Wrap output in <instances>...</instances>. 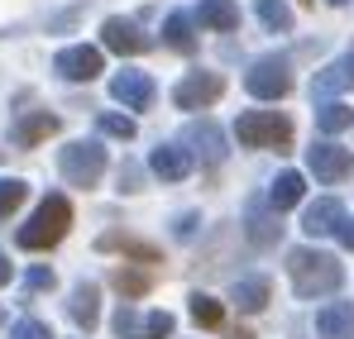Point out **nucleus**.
Segmentation results:
<instances>
[{"instance_id": "1", "label": "nucleus", "mask_w": 354, "mask_h": 339, "mask_svg": "<svg viewBox=\"0 0 354 339\" xmlns=\"http://www.w3.org/2000/svg\"><path fill=\"white\" fill-rule=\"evenodd\" d=\"M288 278H292V291L301 301H311V296H330V291H340L345 282V268L330 258V253H316V249H292L288 253Z\"/></svg>"}, {"instance_id": "2", "label": "nucleus", "mask_w": 354, "mask_h": 339, "mask_svg": "<svg viewBox=\"0 0 354 339\" xmlns=\"http://www.w3.org/2000/svg\"><path fill=\"white\" fill-rule=\"evenodd\" d=\"M72 229V206H67V196H44L39 201V211L29 215V225H19V249H53L62 234Z\"/></svg>"}, {"instance_id": "3", "label": "nucleus", "mask_w": 354, "mask_h": 339, "mask_svg": "<svg viewBox=\"0 0 354 339\" xmlns=\"http://www.w3.org/2000/svg\"><path fill=\"white\" fill-rule=\"evenodd\" d=\"M235 139L244 148H278V153H288V144H292V119L278 110H244L235 119Z\"/></svg>"}, {"instance_id": "4", "label": "nucleus", "mask_w": 354, "mask_h": 339, "mask_svg": "<svg viewBox=\"0 0 354 339\" xmlns=\"http://www.w3.org/2000/svg\"><path fill=\"white\" fill-rule=\"evenodd\" d=\"M58 168L67 177V186H96L106 177V148L91 144V139H77L58 153Z\"/></svg>"}, {"instance_id": "5", "label": "nucleus", "mask_w": 354, "mask_h": 339, "mask_svg": "<svg viewBox=\"0 0 354 339\" xmlns=\"http://www.w3.org/2000/svg\"><path fill=\"white\" fill-rule=\"evenodd\" d=\"M244 91H249L254 101H283V96L292 91V67H288V57H278V53L259 57V62L244 72Z\"/></svg>"}, {"instance_id": "6", "label": "nucleus", "mask_w": 354, "mask_h": 339, "mask_svg": "<svg viewBox=\"0 0 354 339\" xmlns=\"http://www.w3.org/2000/svg\"><path fill=\"white\" fill-rule=\"evenodd\" d=\"M225 96V77L221 72H187L182 81H177L173 101L177 110H206V106H216Z\"/></svg>"}, {"instance_id": "7", "label": "nucleus", "mask_w": 354, "mask_h": 339, "mask_svg": "<svg viewBox=\"0 0 354 339\" xmlns=\"http://www.w3.org/2000/svg\"><path fill=\"white\" fill-rule=\"evenodd\" d=\"M306 168H311L316 182H345L354 172V153L340 148L335 139H316V144L306 148Z\"/></svg>"}, {"instance_id": "8", "label": "nucleus", "mask_w": 354, "mask_h": 339, "mask_svg": "<svg viewBox=\"0 0 354 339\" xmlns=\"http://www.w3.org/2000/svg\"><path fill=\"white\" fill-rule=\"evenodd\" d=\"M182 144H187V153L201 158V163H225V134H221V124L206 119V115L182 129Z\"/></svg>"}, {"instance_id": "9", "label": "nucleus", "mask_w": 354, "mask_h": 339, "mask_svg": "<svg viewBox=\"0 0 354 339\" xmlns=\"http://www.w3.org/2000/svg\"><path fill=\"white\" fill-rule=\"evenodd\" d=\"M111 96H115L124 110H149V106H153V96H158V86H153V77H149V72L124 67V72L111 77Z\"/></svg>"}, {"instance_id": "10", "label": "nucleus", "mask_w": 354, "mask_h": 339, "mask_svg": "<svg viewBox=\"0 0 354 339\" xmlns=\"http://www.w3.org/2000/svg\"><path fill=\"white\" fill-rule=\"evenodd\" d=\"M101 39H106V48H111V53H124V57L149 53V48H153V39H149L134 19H124V14H111V19L101 24Z\"/></svg>"}, {"instance_id": "11", "label": "nucleus", "mask_w": 354, "mask_h": 339, "mask_svg": "<svg viewBox=\"0 0 354 339\" xmlns=\"http://www.w3.org/2000/svg\"><path fill=\"white\" fill-rule=\"evenodd\" d=\"M53 67H58V77H67V81H91V77H101L106 57H101V48H91V43H72V48H62L53 57Z\"/></svg>"}, {"instance_id": "12", "label": "nucleus", "mask_w": 354, "mask_h": 339, "mask_svg": "<svg viewBox=\"0 0 354 339\" xmlns=\"http://www.w3.org/2000/svg\"><path fill=\"white\" fill-rule=\"evenodd\" d=\"M354 86V48L345 57H335V62H326L321 72H316V81H311V96L316 101H335L340 91H350Z\"/></svg>"}, {"instance_id": "13", "label": "nucleus", "mask_w": 354, "mask_h": 339, "mask_svg": "<svg viewBox=\"0 0 354 339\" xmlns=\"http://www.w3.org/2000/svg\"><path fill=\"white\" fill-rule=\"evenodd\" d=\"M316 339H354V301H330L316 311Z\"/></svg>"}, {"instance_id": "14", "label": "nucleus", "mask_w": 354, "mask_h": 339, "mask_svg": "<svg viewBox=\"0 0 354 339\" xmlns=\"http://www.w3.org/2000/svg\"><path fill=\"white\" fill-rule=\"evenodd\" d=\"M340 225H345V206H340L335 196H321V201H316V206H306V215H301V229H306L311 239L335 234Z\"/></svg>"}, {"instance_id": "15", "label": "nucleus", "mask_w": 354, "mask_h": 339, "mask_svg": "<svg viewBox=\"0 0 354 339\" xmlns=\"http://www.w3.org/2000/svg\"><path fill=\"white\" fill-rule=\"evenodd\" d=\"M149 172L163 177V182H182V177L192 172V153H187L182 144H158V148L149 153Z\"/></svg>"}, {"instance_id": "16", "label": "nucleus", "mask_w": 354, "mask_h": 339, "mask_svg": "<svg viewBox=\"0 0 354 339\" xmlns=\"http://www.w3.org/2000/svg\"><path fill=\"white\" fill-rule=\"evenodd\" d=\"M244 234H249V244L273 249V244H278V234H283V225H278V211L268 215V211L254 201V206H249V215H244Z\"/></svg>"}, {"instance_id": "17", "label": "nucleus", "mask_w": 354, "mask_h": 339, "mask_svg": "<svg viewBox=\"0 0 354 339\" xmlns=\"http://www.w3.org/2000/svg\"><path fill=\"white\" fill-rule=\"evenodd\" d=\"M48 134H58V115L34 110V115H24V119H15V144H19V148H34V144H44Z\"/></svg>"}, {"instance_id": "18", "label": "nucleus", "mask_w": 354, "mask_h": 339, "mask_svg": "<svg viewBox=\"0 0 354 339\" xmlns=\"http://www.w3.org/2000/svg\"><path fill=\"white\" fill-rule=\"evenodd\" d=\"M67 311H72V320H77V330H96V320H101V291L96 282H82L72 291V301H67Z\"/></svg>"}, {"instance_id": "19", "label": "nucleus", "mask_w": 354, "mask_h": 339, "mask_svg": "<svg viewBox=\"0 0 354 339\" xmlns=\"http://www.w3.org/2000/svg\"><path fill=\"white\" fill-rule=\"evenodd\" d=\"M196 19L206 29H216V34H230V29H239V5L235 0H201L196 5Z\"/></svg>"}, {"instance_id": "20", "label": "nucleus", "mask_w": 354, "mask_h": 339, "mask_svg": "<svg viewBox=\"0 0 354 339\" xmlns=\"http://www.w3.org/2000/svg\"><path fill=\"white\" fill-rule=\"evenodd\" d=\"M163 43L173 48V53H196V14H168V24H163Z\"/></svg>"}, {"instance_id": "21", "label": "nucleus", "mask_w": 354, "mask_h": 339, "mask_svg": "<svg viewBox=\"0 0 354 339\" xmlns=\"http://www.w3.org/2000/svg\"><path fill=\"white\" fill-rule=\"evenodd\" d=\"M235 306L244 311V316H259L263 306H268V296H273V287H268V278H244V282H235Z\"/></svg>"}, {"instance_id": "22", "label": "nucleus", "mask_w": 354, "mask_h": 339, "mask_svg": "<svg viewBox=\"0 0 354 339\" xmlns=\"http://www.w3.org/2000/svg\"><path fill=\"white\" fill-rule=\"evenodd\" d=\"M350 124H354V110L345 106V101H321V106H316V129H321L326 139L345 134Z\"/></svg>"}, {"instance_id": "23", "label": "nucleus", "mask_w": 354, "mask_h": 339, "mask_svg": "<svg viewBox=\"0 0 354 339\" xmlns=\"http://www.w3.org/2000/svg\"><path fill=\"white\" fill-rule=\"evenodd\" d=\"M301 191H306L301 172H278V182L268 186V206L273 211H292L297 201H301Z\"/></svg>"}, {"instance_id": "24", "label": "nucleus", "mask_w": 354, "mask_h": 339, "mask_svg": "<svg viewBox=\"0 0 354 339\" xmlns=\"http://www.w3.org/2000/svg\"><path fill=\"white\" fill-rule=\"evenodd\" d=\"M101 249H115V253L134 258V263H158V249L144 244V239H129V234H101Z\"/></svg>"}, {"instance_id": "25", "label": "nucleus", "mask_w": 354, "mask_h": 339, "mask_svg": "<svg viewBox=\"0 0 354 339\" xmlns=\"http://www.w3.org/2000/svg\"><path fill=\"white\" fill-rule=\"evenodd\" d=\"M254 14H259V24H263L268 34H288V29H292L288 0H254Z\"/></svg>"}, {"instance_id": "26", "label": "nucleus", "mask_w": 354, "mask_h": 339, "mask_svg": "<svg viewBox=\"0 0 354 339\" xmlns=\"http://www.w3.org/2000/svg\"><path fill=\"white\" fill-rule=\"evenodd\" d=\"M192 320H196V325H206V330H216V325L225 320V306H221L216 296L196 291V296H192Z\"/></svg>"}, {"instance_id": "27", "label": "nucleus", "mask_w": 354, "mask_h": 339, "mask_svg": "<svg viewBox=\"0 0 354 339\" xmlns=\"http://www.w3.org/2000/svg\"><path fill=\"white\" fill-rule=\"evenodd\" d=\"M24 196H29V186H24L19 177H0V220H10V215L24 206Z\"/></svg>"}, {"instance_id": "28", "label": "nucleus", "mask_w": 354, "mask_h": 339, "mask_svg": "<svg viewBox=\"0 0 354 339\" xmlns=\"http://www.w3.org/2000/svg\"><path fill=\"white\" fill-rule=\"evenodd\" d=\"M111 282H115L120 296H144V291L153 287V278H149V273H129V268H115V273H111Z\"/></svg>"}, {"instance_id": "29", "label": "nucleus", "mask_w": 354, "mask_h": 339, "mask_svg": "<svg viewBox=\"0 0 354 339\" xmlns=\"http://www.w3.org/2000/svg\"><path fill=\"white\" fill-rule=\"evenodd\" d=\"M115 335L120 339H144V316L134 306H120L115 311Z\"/></svg>"}, {"instance_id": "30", "label": "nucleus", "mask_w": 354, "mask_h": 339, "mask_svg": "<svg viewBox=\"0 0 354 339\" xmlns=\"http://www.w3.org/2000/svg\"><path fill=\"white\" fill-rule=\"evenodd\" d=\"M96 124H101V134H111V139H134V119H129V115H111L106 110Z\"/></svg>"}, {"instance_id": "31", "label": "nucleus", "mask_w": 354, "mask_h": 339, "mask_svg": "<svg viewBox=\"0 0 354 339\" xmlns=\"http://www.w3.org/2000/svg\"><path fill=\"white\" fill-rule=\"evenodd\" d=\"M177 330V320L168 311H153V316H144V339H168Z\"/></svg>"}, {"instance_id": "32", "label": "nucleus", "mask_w": 354, "mask_h": 339, "mask_svg": "<svg viewBox=\"0 0 354 339\" xmlns=\"http://www.w3.org/2000/svg\"><path fill=\"white\" fill-rule=\"evenodd\" d=\"M5 339H53V330H48L44 320H15Z\"/></svg>"}, {"instance_id": "33", "label": "nucleus", "mask_w": 354, "mask_h": 339, "mask_svg": "<svg viewBox=\"0 0 354 339\" xmlns=\"http://www.w3.org/2000/svg\"><path fill=\"white\" fill-rule=\"evenodd\" d=\"M24 287H29V291H48V287H53V273H48V268H29V273H24Z\"/></svg>"}, {"instance_id": "34", "label": "nucleus", "mask_w": 354, "mask_h": 339, "mask_svg": "<svg viewBox=\"0 0 354 339\" xmlns=\"http://www.w3.org/2000/svg\"><path fill=\"white\" fill-rule=\"evenodd\" d=\"M120 186L124 191H139V168H120Z\"/></svg>"}, {"instance_id": "35", "label": "nucleus", "mask_w": 354, "mask_h": 339, "mask_svg": "<svg viewBox=\"0 0 354 339\" xmlns=\"http://www.w3.org/2000/svg\"><path fill=\"white\" fill-rule=\"evenodd\" d=\"M335 234H340V244H345V249H354V220H350V215H345V225L335 229Z\"/></svg>"}, {"instance_id": "36", "label": "nucleus", "mask_w": 354, "mask_h": 339, "mask_svg": "<svg viewBox=\"0 0 354 339\" xmlns=\"http://www.w3.org/2000/svg\"><path fill=\"white\" fill-rule=\"evenodd\" d=\"M196 229V215H177V239H187Z\"/></svg>"}, {"instance_id": "37", "label": "nucleus", "mask_w": 354, "mask_h": 339, "mask_svg": "<svg viewBox=\"0 0 354 339\" xmlns=\"http://www.w3.org/2000/svg\"><path fill=\"white\" fill-rule=\"evenodd\" d=\"M10 278H15V268H10V258H5V253H0V287L10 282Z\"/></svg>"}, {"instance_id": "38", "label": "nucleus", "mask_w": 354, "mask_h": 339, "mask_svg": "<svg viewBox=\"0 0 354 339\" xmlns=\"http://www.w3.org/2000/svg\"><path fill=\"white\" fill-rule=\"evenodd\" d=\"M230 339H254V335H249V330H235V335H230Z\"/></svg>"}, {"instance_id": "39", "label": "nucleus", "mask_w": 354, "mask_h": 339, "mask_svg": "<svg viewBox=\"0 0 354 339\" xmlns=\"http://www.w3.org/2000/svg\"><path fill=\"white\" fill-rule=\"evenodd\" d=\"M330 5H350V0H330Z\"/></svg>"}]
</instances>
